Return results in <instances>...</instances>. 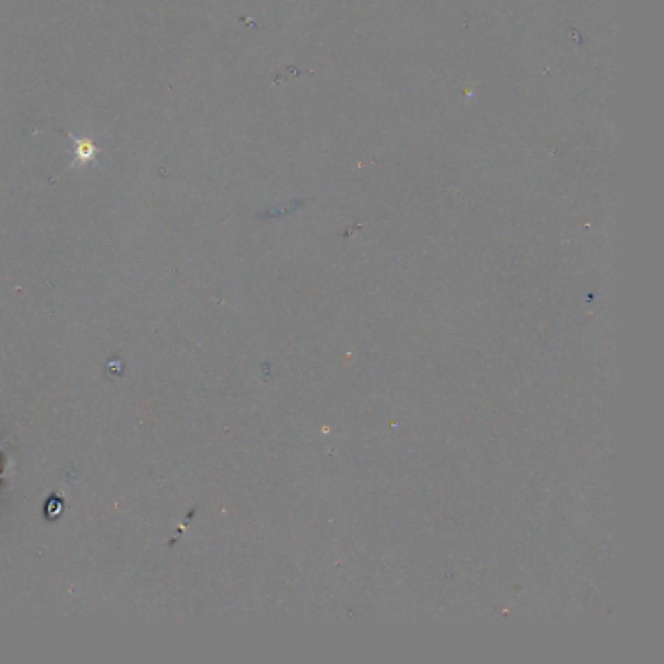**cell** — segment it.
Masks as SVG:
<instances>
[{"instance_id": "obj_1", "label": "cell", "mask_w": 664, "mask_h": 664, "mask_svg": "<svg viewBox=\"0 0 664 664\" xmlns=\"http://www.w3.org/2000/svg\"><path fill=\"white\" fill-rule=\"evenodd\" d=\"M74 145V154H73V168H84V166L96 162V156L100 152V148L96 146V143L88 137H71Z\"/></svg>"}]
</instances>
